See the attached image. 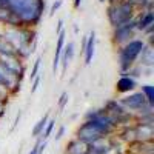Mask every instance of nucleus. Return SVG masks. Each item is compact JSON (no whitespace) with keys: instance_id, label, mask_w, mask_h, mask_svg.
<instances>
[{"instance_id":"obj_1","label":"nucleus","mask_w":154,"mask_h":154,"mask_svg":"<svg viewBox=\"0 0 154 154\" xmlns=\"http://www.w3.org/2000/svg\"><path fill=\"white\" fill-rule=\"evenodd\" d=\"M5 3L22 26L37 25L45 9V0H5Z\"/></svg>"},{"instance_id":"obj_2","label":"nucleus","mask_w":154,"mask_h":154,"mask_svg":"<svg viewBox=\"0 0 154 154\" xmlns=\"http://www.w3.org/2000/svg\"><path fill=\"white\" fill-rule=\"evenodd\" d=\"M134 12H136V3L130 2V0H119L108 8L109 23L112 25V28L123 25L134 19Z\"/></svg>"},{"instance_id":"obj_3","label":"nucleus","mask_w":154,"mask_h":154,"mask_svg":"<svg viewBox=\"0 0 154 154\" xmlns=\"http://www.w3.org/2000/svg\"><path fill=\"white\" fill-rule=\"evenodd\" d=\"M143 46H145L143 40H140V38H134V40L126 42L119 49V65H120V69L123 72L128 71L130 68H133L134 62L139 59Z\"/></svg>"},{"instance_id":"obj_4","label":"nucleus","mask_w":154,"mask_h":154,"mask_svg":"<svg viewBox=\"0 0 154 154\" xmlns=\"http://www.w3.org/2000/svg\"><path fill=\"white\" fill-rule=\"evenodd\" d=\"M120 105L130 112L133 111L137 117H145V116H152V106L146 102L145 96L142 93H131L120 100Z\"/></svg>"},{"instance_id":"obj_5","label":"nucleus","mask_w":154,"mask_h":154,"mask_svg":"<svg viewBox=\"0 0 154 154\" xmlns=\"http://www.w3.org/2000/svg\"><path fill=\"white\" fill-rule=\"evenodd\" d=\"M134 31H136V19L126 22L123 25H119V26H114L112 28V42L116 45H125L134 35Z\"/></svg>"},{"instance_id":"obj_6","label":"nucleus","mask_w":154,"mask_h":154,"mask_svg":"<svg viewBox=\"0 0 154 154\" xmlns=\"http://www.w3.org/2000/svg\"><path fill=\"white\" fill-rule=\"evenodd\" d=\"M137 86V82L133 75L123 74L120 79L116 82V91L120 94H126V93H133Z\"/></svg>"},{"instance_id":"obj_7","label":"nucleus","mask_w":154,"mask_h":154,"mask_svg":"<svg viewBox=\"0 0 154 154\" xmlns=\"http://www.w3.org/2000/svg\"><path fill=\"white\" fill-rule=\"evenodd\" d=\"M152 23H154V14H152V11H143L142 16L136 20V29L151 32Z\"/></svg>"},{"instance_id":"obj_8","label":"nucleus","mask_w":154,"mask_h":154,"mask_svg":"<svg viewBox=\"0 0 154 154\" xmlns=\"http://www.w3.org/2000/svg\"><path fill=\"white\" fill-rule=\"evenodd\" d=\"M94 49H96V32L91 31V34L88 35L86 38V43H85V48H83V54H85V63L89 65L93 62V57H94Z\"/></svg>"},{"instance_id":"obj_9","label":"nucleus","mask_w":154,"mask_h":154,"mask_svg":"<svg viewBox=\"0 0 154 154\" xmlns=\"http://www.w3.org/2000/svg\"><path fill=\"white\" fill-rule=\"evenodd\" d=\"M65 46V31H62L57 34V43H56V53H54V59H53V71L56 74L59 65H60V57H62V51Z\"/></svg>"},{"instance_id":"obj_10","label":"nucleus","mask_w":154,"mask_h":154,"mask_svg":"<svg viewBox=\"0 0 154 154\" xmlns=\"http://www.w3.org/2000/svg\"><path fill=\"white\" fill-rule=\"evenodd\" d=\"M86 152H88V145H85L77 139L71 140L65 149V154H86Z\"/></svg>"},{"instance_id":"obj_11","label":"nucleus","mask_w":154,"mask_h":154,"mask_svg":"<svg viewBox=\"0 0 154 154\" xmlns=\"http://www.w3.org/2000/svg\"><path fill=\"white\" fill-rule=\"evenodd\" d=\"M74 57V43L72 42H68L65 46H63V51H62V57H60V62L63 63V72L66 71L68 65L71 63Z\"/></svg>"},{"instance_id":"obj_12","label":"nucleus","mask_w":154,"mask_h":154,"mask_svg":"<svg viewBox=\"0 0 154 154\" xmlns=\"http://www.w3.org/2000/svg\"><path fill=\"white\" fill-rule=\"evenodd\" d=\"M139 59H140V63H142L143 68H145V66H149V68H151L152 62H154V56H152V48H151V45H145V46H143V49H142V53H140Z\"/></svg>"},{"instance_id":"obj_13","label":"nucleus","mask_w":154,"mask_h":154,"mask_svg":"<svg viewBox=\"0 0 154 154\" xmlns=\"http://www.w3.org/2000/svg\"><path fill=\"white\" fill-rule=\"evenodd\" d=\"M48 120H49V114H45L43 117L35 123V126L32 128V136H34V137L42 136V133H43V130H45V125H46Z\"/></svg>"},{"instance_id":"obj_14","label":"nucleus","mask_w":154,"mask_h":154,"mask_svg":"<svg viewBox=\"0 0 154 154\" xmlns=\"http://www.w3.org/2000/svg\"><path fill=\"white\" fill-rule=\"evenodd\" d=\"M140 93L145 96L146 102L152 106L154 105V86L152 85H142V91H140Z\"/></svg>"},{"instance_id":"obj_15","label":"nucleus","mask_w":154,"mask_h":154,"mask_svg":"<svg viewBox=\"0 0 154 154\" xmlns=\"http://www.w3.org/2000/svg\"><path fill=\"white\" fill-rule=\"evenodd\" d=\"M0 54H16L14 48L5 40V37L2 34H0Z\"/></svg>"},{"instance_id":"obj_16","label":"nucleus","mask_w":154,"mask_h":154,"mask_svg":"<svg viewBox=\"0 0 154 154\" xmlns=\"http://www.w3.org/2000/svg\"><path fill=\"white\" fill-rule=\"evenodd\" d=\"M54 125H56V119H51V120L46 122L45 130H43V133H42V139H43V140H46V139L51 136V133H53V130H54Z\"/></svg>"},{"instance_id":"obj_17","label":"nucleus","mask_w":154,"mask_h":154,"mask_svg":"<svg viewBox=\"0 0 154 154\" xmlns=\"http://www.w3.org/2000/svg\"><path fill=\"white\" fill-rule=\"evenodd\" d=\"M40 59H37L35 62H34V66H32V69H31V74H29V79L31 80H34L35 77H37V74H38V68H40Z\"/></svg>"},{"instance_id":"obj_18","label":"nucleus","mask_w":154,"mask_h":154,"mask_svg":"<svg viewBox=\"0 0 154 154\" xmlns=\"http://www.w3.org/2000/svg\"><path fill=\"white\" fill-rule=\"evenodd\" d=\"M62 3H63V0H56V2L53 3V6H51V11H49V16H53L54 14V12L62 6Z\"/></svg>"},{"instance_id":"obj_19","label":"nucleus","mask_w":154,"mask_h":154,"mask_svg":"<svg viewBox=\"0 0 154 154\" xmlns=\"http://www.w3.org/2000/svg\"><path fill=\"white\" fill-rule=\"evenodd\" d=\"M66 102H68V93H63V94L60 96V100H59V106H60V108H63Z\"/></svg>"},{"instance_id":"obj_20","label":"nucleus","mask_w":154,"mask_h":154,"mask_svg":"<svg viewBox=\"0 0 154 154\" xmlns=\"http://www.w3.org/2000/svg\"><path fill=\"white\" fill-rule=\"evenodd\" d=\"M8 94H9V93L6 91V89L0 86V100H5V102H6V100H8Z\"/></svg>"},{"instance_id":"obj_21","label":"nucleus","mask_w":154,"mask_h":154,"mask_svg":"<svg viewBox=\"0 0 154 154\" xmlns=\"http://www.w3.org/2000/svg\"><path fill=\"white\" fill-rule=\"evenodd\" d=\"M38 83H40V77H35L34 79V83H32V88H31V93H35L37 91V88H38Z\"/></svg>"},{"instance_id":"obj_22","label":"nucleus","mask_w":154,"mask_h":154,"mask_svg":"<svg viewBox=\"0 0 154 154\" xmlns=\"http://www.w3.org/2000/svg\"><path fill=\"white\" fill-rule=\"evenodd\" d=\"M63 134H65V126H60L59 131L56 133V140H60V139L63 137Z\"/></svg>"},{"instance_id":"obj_23","label":"nucleus","mask_w":154,"mask_h":154,"mask_svg":"<svg viewBox=\"0 0 154 154\" xmlns=\"http://www.w3.org/2000/svg\"><path fill=\"white\" fill-rule=\"evenodd\" d=\"M40 142H42V139L38 140V142H37V143H35V145L31 148V151H29L28 154H38V145H40Z\"/></svg>"},{"instance_id":"obj_24","label":"nucleus","mask_w":154,"mask_h":154,"mask_svg":"<svg viewBox=\"0 0 154 154\" xmlns=\"http://www.w3.org/2000/svg\"><path fill=\"white\" fill-rule=\"evenodd\" d=\"M20 116H22V114L19 112V114H17V117H16V122H14V125H12V130H14V128L17 126V123H19V120H20Z\"/></svg>"},{"instance_id":"obj_25","label":"nucleus","mask_w":154,"mask_h":154,"mask_svg":"<svg viewBox=\"0 0 154 154\" xmlns=\"http://www.w3.org/2000/svg\"><path fill=\"white\" fill-rule=\"evenodd\" d=\"M82 5V0H74V8H80Z\"/></svg>"},{"instance_id":"obj_26","label":"nucleus","mask_w":154,"mask_h":154,"mask_svg":"<svg viewBox=\"0 0 154 154\" xmlns=\"http://www.w3.org/2000/svg\"><path fill=\"white\" fill-rule=\"evenodd\" d=\"M62 26H63V22L60 20V22H59V25H57V34H59V32H62Z\"/></svg>"},{"instance_id":"obj_27","label":"nucleus","mask_w":154,"mask_h":154,"mask_svg":"<svg viewBox=\"0 0 154 154\" xmlns=\"http://www.w3.org/2000/svg\"><path fill=\"white\" fill-rule=\"evenodd\" d=\"M100 2H105V0H100Z\"/></svg>"}]
</instances>
